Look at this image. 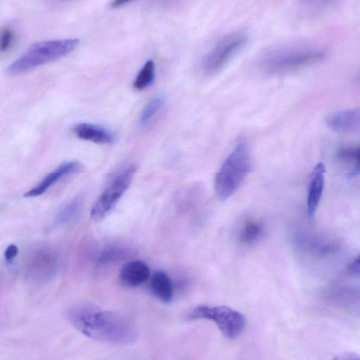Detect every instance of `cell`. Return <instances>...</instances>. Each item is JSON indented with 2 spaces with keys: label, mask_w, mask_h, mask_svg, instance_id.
I'll list each match as a JSON object with an SVG mask.
<instances>
[{
  "label": "cell",
  "mask_w": 360,
  "mask_h": 360,
  "mask_svg": "<svg viewBox=\"0 0 360 360\" xmlns=\"http://www.w3.org/2000/svg\"><path fill=\"white\" fill-rule=\"evenodd\" d=\"M326 54L319 49L305 45H285L266 51L259 63L267 74H281L322 60Z\"/></svg>",
  "instance_id": "cell-2"
},
{
  "label": "cell",
  "mask_w": 360,
  "mask_h": 360,
  "mask_svg": "<svg viewBox=\"0 0 360 360\" xmlns=\"http://www.w3.org/2000/svg\"><path fill=\"white\" fill-rule=\"evenodd\" d=\"M14 41V33L13 30L8 27H5L1 31V43L0 51L1 53L8 51Z\"/></svg>",
  "instance_id": "cell-21"
},
{
  "label": "cell",
  "mask_w": 360,
  "mask_h": 360,
  "mask_svg": "<svg viewBox=\"0 0 360 360\" xmlns=\"http://www.w3.org/2000/svg\"><path fill=\"white\" fill-rule=\"evenodd\" d=\"M261 233V228L255 223H249L244 227L241 234V239L245 243H251L255 240Z\"/></svg>",
  "instance_id": "cell-20"
},
{
  "label": "cell",
  "mask_w": 360,
  "mask_h": 360,
  "mask_svg": "<svg viewBox=\"0 0 360 360\" xmlns=\"http://www.w3.org/2000/svg\"><path fill=\"white\" fill-rule=\"evenodd\" d=\"M18 253V248L15 244H10L4 252V257L7 262H11Z\"/></svg>",
  "instance_id": "cell-23"
},
{
  "label": "cell",
  "mask_w": 360,
  "mask_h": 360,
  "mask_svg": "<svg viewBox=\"0 0 360 360\" xmlns=\"http://www.w3.org/2000/svg\"><path fill=\"white\" fill-rule=\"evenodd\" d=\"M247 40V35L241 32H231L222 37L205 56L202 60L204 72L208 75L217 72L245 44Z\"/></svg>",
  "instance_id": "cell-7"
},
{
  "label": "cell",
  "mask_w": 360,
  "mask_h": 360,
  "mask_svg": "<svg viewBox=\"0 0 360 360\" xmlns=\"http://www.w3.org/2000/svg\"><path fill=\"white\" fill-rule=\"evenodd\" d=\"M150 289L161 302L169 304L173 299V287L170 278L162 271H157L152 276Z\"/></svg>",
  "instance_id": "cell-14"
},
{
  "label": "cell",
  "mask_w": 360,
  "mask_h": 360,
  "mask_svg": "<svg viewBox=\"0 0 360 360\" xmlns=\"http://www.w3.org/2000/svg\"><path fill=\"white\" fill-rule=\"evenodd\" d=\"M155 69L153 60H147L139 72L133 82L134 88L136 90L141 91L150 86L155 79Z\"/></svg>",
  "instance_id": "cell-16"
},
{
  "label": "cell",
  "mask_w": 360,
  "mask_h": 360,
  "mask_svg": "<svg viewBox=\"0 0 360 360\" xmlns=\"http://www.w3.org/2000/svg\"><path fill=\"white\" fill-rule=\"evenodd\" d=\"M132 0H113L111 3V6L114 8L122 6Z\"/></svg>",
  "instance_id": "cell-25"
},
{
  "label": "cell",
  "mask_w": 360,
  "mask_h": 360,
  "mask_svg": "<svg viewBox=\"0 0 360 360\" xmlns=\"http://www.w3.org/2000/svg\"><path fill=\"white\" fill-rule=\"evenodd\" d=\"M326 172L325 165L322 162H319L312 172L307 195V212L310 218H313L321 200L323 191Z\"/></svg>",
  "instance_id": "cell-10"
},
{
  "label": "cell",
  "mask_w": 360,
  "mask_h": 360,
  "mask_svg": "<svg viewBox=\"0 0 360 360\" xmlns=\"http://www.w3.org/2000/svg\"><path fill=\"white\" fill-rule=\"evenodd\" d=\"M82 207V199L77 196L64 205L56 214L54 224L65 226L72 223L79 215Z\"/></svg>",
  "instance_id": "cell-15"
},
{
  "label": "cell",
  "mask_w": 360,
  "mask_h": 360,
  "mask_svg": "<svg viewBox=\"0 0 360 360\" xmlns=\"http://www.w3.org/2000/svg\"><path fill=\"white\" fill-rule=\"evenodd\" d=\"M136 172L134 165H129L120 171L101 193L91 210L93 220L105 218L129 187Z\"/></svg>",
  "instance_id": "cell-6"
},
{
  "label": "cell",
  "mask_w": 360,
  "mask_h": 360,
  "mask_svg": "<svg viewBox=\"0 0 360 360\" xmlns=\"http://www.w3.org/2000/svg\"><path fill=\"white\" fill-rule=\"evenodd\" d=\"M250 167L248 146L239 141L222 163L215 176L214 190L221 200L229 199L240 186Z\"/></svg>",
  "instance_id": "cell-3"
},
{
  "label": "cell",
  "mask_w": 360,
  "mask_h": 360,
  "mask_svg": "<svg viewBox=\"0 0 360 360\" xmlns=\"http://www.w3.org/2000/svg\"><path fill=\"white\" fill-rule=\"evenodd\" d=\"M164 98L162 96H158L151 99L143 108L139 116V125L146 126L157 114L158 110L163 105Z\"/></svg>",
  "instance_id": "cell-18"
},
{
  "label": "cell",
  "mask_w": 360,
  "mask_h": 360,
  "mask_svg": "<svg viewBox=\"0 0 360 360\" xmlns=\"http://www.w3.org/2000/svg\"><path fill=\"white\" fill-rule=\"evenodd\" d=\"M57 269V259L51 252L40 250L32 258L30 265L31 276L46 280L51 277Z\"/></svg>",
  "instance_id": "cell-13"
},
{
  "label": "cell",
  "mask_w": 360,
  "mask_h": 360,
  "mask_svg": "<svg viewBox=\"0 0 360 360\" xmlns=\"http://www.w3.org/2000/svg\"><path fill=\"white\" fill-rule=\"evenodd\" d=\"M78 39H64L37 42L32 45L8 68V75H18L63 58L73 51Z\"/></svg>",
  "instance_id": "cell-4"
},
{
  "label": "cell",
  "mask_w": 360,
  "mask_h": 360,
  "mask_svg": "<svg viewBox=\"0 0 360 360\" xmlns=\"http://www.w3.org/2000/svg\"><path fill=\"white\" fill-rule=\"evenodd\" d=\"M338 157L340 160L349 162L352 165L350 169L347 172L349 178H353L360 174V146L344 148L339 151Z\"/></svg>",
  "instance_id": "cell-17"
},
{
  "label": "cell",
  "mask_w": 360,
  "mask_h": 360,
  "mask_svg": "<svg viewBox=\"0 0 360 360\" xmlns=\"http://www.w3.org/2000/svg\"><path fill=\"white\" fill-rule=\"evenodd\" d=\"M347 272L351 275L360 276V255L349 264Z\"/></svg>",
  "instance_id": "cell-24"
},
{
  "label": "cell",
  "mask_w": 360,
  "mask_h": 360,
  "mask_svg": "<svg viewBox=\"0 0 360 360\" xmlns=\"http://www.w3.org/2000/svg\"><path fill=\"white\" fill-rule=\"evenodd\" d=\"M189 318L213 321L229 339L239 336L246 325L245 318L240 312L226 306H198L191 312Z\"/></svg>",
  "instance_id": "cell-5"
},
{
  "label": "cell",
  "mask_w": 360,
  "mask_h": 360,
  "mask_svg": "<svg viewBox=\"0 0 360 360\" xmlns=\"http://www.w3.org/2000/svg\"><path fill=\"white\" fill-rule=\"evenodd\" d=\"M80 169L81 165L76 161L63 163L46 174L37 184L27 191L24 196L26 198L39 196L60 180L77 172Z\"/></svg>",
  "instance_id": "cell-8"
},
{
  "label": "cell",
  "mask_w": 360,
  "mask_h": 360,
  "mask_svg": "<svg viewBox=\"0 0 360 360\" xmlns=\"http://www.w3.org/2000/svg\"><path fill=\"white\" fill-rule=\"evenodd\" d=\"M129 250L120 245L112 246L106 248L101 253L98 262L100 264H108L123 259L129 255Z\"/></svg>",
  "instance_id": "cell-19"
},
{
  "label": "cell",
  "mask_w": 360,
  "mask_h": 360,
  "mask_svg": "<svg viewBox=\"0 0 360 360\" xmlns=\"http://www.w3.org/2000/svg\"><path fill=\"white\" fill-rule=\"evenodd\" d=\"M150 269L142 261L131 260L125 263L120 272V281L126 285L138 286L148 280Z\"/></svg>",
  "instance_id": "cell-12"
},
{
  "label": "cell",
  "mask_w": 360,
  "mask_h": 360,
  "mask_svg": "<svg viewBox=\"0 0 360 360\" xmlns=\"http://www.w3.org/2000/svg\"><path fill=\"white\" fill-rule=\"evenodd\" d=\"M68 321L83 335L96 340L129 345L138 339V333L125 317L94 304L78 303L66 312Z\"/></svg>",
  "instance_id": "cell-1"
},
{
  "label": "cell",
  "mask_w": 360,
  "mask_h": 360,
  "mask_svg": "<svg viewBox=\"0 0 360 360\" xmlns=\"http://www.w3.org/2000/svg\"><path fill=\"white\" fill-rule=\"evenodd\" d=\"M326 124L332 130L340 133L360 131V109H348L330 115Z\"/></svg>",
  "instance_id": "cell-9"
},
{
  "label": "cell",
  "mask_w": 360,
  "mask_h": 360,
  "mask_svg": "<svg viewBox=\"0 0 360 360\" xmlns=\"http://www.w3.org/2000/svg\"><path fill=\"white\" fill-rule=\"evenodd\" d=\"M73 131L79 139L98 144H111L116 139L115 136L111 131L101 126L91 123L77 124L74 127Z\"/></svg>",
  "instance_id": "cell-11"
},
{
  "label": "cell",
  "mask_w": 360,
  "mask_h": 360,
  "mask_svg": "<svg viewBox=\"0 0 360 360\" xmlns=\"http://www.w3.org/2000/svg\"><path fill=\"white\" fill-rule=\"evenodd\" d=\"M334 0H300L302 5L311 11H318L329 6Z\"/></svg>",
  "instance_id": "cell-22"
}]
</instances>
